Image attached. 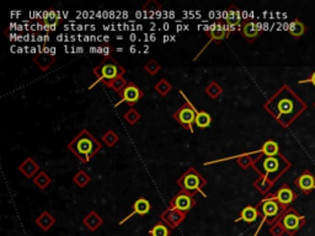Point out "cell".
Wrapping results in <instances>:
<instances>
[{
    "label": "cell",
    "mask_w": 315,
    "mask_h": 236,
    "mask_svg": "<svg viewBox=\"0 0 315 236\" xmlns=\"http://www.w3.org/2000/svg\"><path fill=\"white\" fill-rule=\"evenodd\" d=\"M263 108L283 128H287L304 111L305 105L284 85L263 105Z\"/></svg>",
    "instance_id": "1"
},
{
    "label": "cell",
    "mask_w": 315,
    "mask_h": 236,
    "mask_svg": "<svg viewBox=\"0 0 315 236\" xmlns=\"http://www.w3.org/2000/svg\"><path fill=\"white\" fill-rule=\"evenodd\" d=\"M68 149L78 157L83 164L90 163L92 157L103 149V145L90 133L88 129H83L78 135L68 144Z\"/></svg>",
    "instance_id": "2"
},
{
    "label": "cell",
    "mask_w": 315,
    "mask_h": 236,
    "mask_svg": "<svg viewBox=\"0 0 315 236\" xmlns=\"http://www.w3.org/2000/svg\"><path fill=\"white\" fill-rule=\"evenodd\" d=\"M291 164L282 156L281 154L277 156H265L261 155L258 160L254 163V170L260 175V177H265L268 181L275 184L280 179V176L288 170Z\"/></svg>",
    "instance_id": "3"
},
{
    "label": "cell",
    "mask_w": 315,
    "mask_h": 236,
    "mask_svg": "<svg viewBox=\"0 0 315 236\" xmlns=\"http://www.w3.org/2000/svg\"><path fill=\"white\" fill-rule=\"evenodd\" d=\"M256 208H261L263 218L262 220H261L260 225H259V229L256 230V233H255L254 236L259 235V231L261 230L263 224L267 223L268 225L271 226L272 224H275L276 221L279 220V219L282 217V214L286 212V209H284V208L282 207L277 201H276L275 194H271V196L266 197L265 200H262L258 205H256Z\"/></svg>",
    "instance_id": "4"
},
{
    "label": "cell",
    "mask_w": 315,
    "mask_h": 236,
    "mask_svg": "<svg viewBox=\"0 0 315 236\" xmlns=\"http://www.w3.org/2000/svg\"><path fill=\"white\" fill-rule=\"evenodd\" d=\"M92 73L97 78V83L103 82L104 84H106L112 82L113 79L123 76L126 74V69L121 64H118V62H116L113 58L107 57L92 69Z\"/></svg>",
    "instance_id": "5"
},
{
    "label": "cell",
    "mask_w": 315,
    "mask_h": 236,
    "mask_svg": "<svg viewBox=\"0 0 315 236\" xmlns=\"http://www.w3.org/2000/svg\"><path fill=\"white\" fill-rule=\"evenodd\" d=\"M177 185L181 187V189L193 193H203V188L207 185V180L201 175L194 168H190L186 172L182 173L177 179Z\"/></svg>",
    "instance_id": "6"
},
{
    "label": "cell",
    "mask_w": 315,
    "mask_h": 236,
    "mask_svg": "<svg viewBox=\"0 0 315 236\" xmlns=\"http://www.w3.org/2000/svg\"><path fill=\"white\" fill-rule=\"evenodd\" d=\"M198 111L192 106V103L190 102L189 100H186V102L181 106L180 108H177L175 113H174V119L179 124H181L186 131L193 132V124L194 119H196V116Z\"/></svg>",
    "instance_id": "7"
},
{
    "label": "cell",
    "mask_w": 315,
    "mask_h": 236,
    "mask_svg": "<svg viewBox=\"0 0 315 236\" xmlns=\"http://www.w3.org/2000/svg\"><path fill=\"white\" fill-rule=\"evenodd\" d=\"M196 194L197 193H193V192L181 189L179 193H176L175 196L171 198L170 202H169L168 208H170V209H177L180 210V212H184L187 214V213L196 205L197 202L196 198H194Z\"/></svg>",
    "instance_id": "8"
},
{
    "label": "cell",
    "mask_w": 315,
    "mask_h": 236,
    "mask_svg": "<svg viewBox=\"0 0 315 236\" xmlns=\"http://www.w3.org/2000/svg\"><path fill=\"white\" fill-rule=\"evenodd\" d=\"M279 220L281 221L282 226H283L287 234L294 235V234L302 228L303 224H304V217L298 214L296 210L288 209L282 214V217Z\"/></svg>",
    "instance_id": "9"
},
{
    "label": "cell",
    "mask_w": 315,
    "mask_h": 236,
    "mask_svg": "<svg viewBox=\"0 0 315 236\" xmlns=\"http://www.w3.org/2000/svg\"><path fill=\"white\" fill-rule=\"evenodd\" d=\"M208 37H210V42L207 43V46L210 43H215V45H221L224 39L228 38L230 32H229L228 24H227L226 20H217L215 24L213 25L212 30L207 32ZM206 46V47H207ZM205 47V48H206Z\"/></svg>",
    "instance_id": "10"
},
{
    "label": "cell",
    "mask_w": 315,
    "mask_h": 236,
    "mask_svg": "<svg viewBox=\"0 0 315 236\" xmlns=\"http://www.w3.org/2000/svg\"><path fill=\"white\" fill-rule=\"evenodd\" d=\"M143 96H144V92H143L140 87L137 86L133 82H128V84H127V86L124 87L123 91L120 94V99H121V101H120L118 103L124 102L128 106H131V107H133V106L140 100V99H143Z\"/></svg>",
    "instance_id": "11"
},
{
    "label": "cell",
    "mask_w": 315,
    "mask_h": 236,
    "mask_svg": "<svg viewBox=\"0 0 315 236\" xmlns=\"http://www.w3.org/2000/svg\"><path fill=\"white\" fill-rule=\"evenodd\" d=\"M186 213L180 212L177 209H170V208H166L160 215V219L164 224L169 226L171 230L176 229L177 226L181 225L182 221L186 218Z\"/></svg>",
    "instance_id": "12"
},
{
    "label": "cell",
    "mask_w": 315,
    "mask_h": 236,
    "mask_svg": "<svg viewBox=\"0 0 315 236\" xmlns=\"http://www.w3.org/2000/svg\"><path fill=\"white\" fill-rule=\"evenodd\" d=\"M227 24H228L229 32L234 31H240L242 32V15H240L239 8L236 5H230L228 8V11H227V18H226Z\"/></svg>",
    "instance_id": "13"
},
{
    "label": "cell",
    "mask_w": 315,
    "mask_h": 236,
    "mask_svg": "<svg viewBox=\"0 0 315 236\" xmlns=\"http://www.w3.org/2000/svg\"><path fill=\"white\" fill-rule=\"evenodd\" d=\"M150 209H152V204H150V202L148 200H145V198H143V197H140V198H138V200L136 201V202L133 203V212L131 213V214L128 215V217H126V218L123 219V220L120 221V225H122V224L126 223L128 219H131L133 215L138 214V215H147L148 213L150 212Z\"/></svg>",
    "instance_id": "14"
},
{
    "label": "cell",
    "mask_w": 315,
    "mask_h": 236,
    "mask_svg": "<svg viewBox=\"0 0 315 236\" xmlns=\"http://www.w3.org/2000/svg\"><path fill=\"white\" fill-rule=\"evenodd\" d=\"M275 197H276V201H277V202H279L284 209H287L288 205L296 200V197L297 196H296V193H294V192L292 191L287 185H283L279 191L276 192Z\"/></svg>",
    "instance_id": "15"
},
{
    "label": "cell",
    "mask_w": 315,
    "mask_h": 236,
    "mask_svg": "<svg viewBox=\"0 0 315 236\" xmlns=\"http://www.w3.org/2000/svg\"><path fill=\"white\" fill-rule=\"evenodd\" d=\"M18 171H20L26 179L34 180L35 176L41 170H39L38 164H37L32 157H26V159L20 164V166H18Z\"/></svg>",
    "instance_id": "16"
},
{
    "label": "cell",
    "mask_w": 315,
    "mask_h": 236,
    "mask_svg": "<svg viewBox=\"0 0 315 236\" xmlns=\"http://www.w3.org/2000/svg\"><path fill=\"white\" fill-rule=\"evenodd\" d=\"M296 185L298 188L302 189L304 193H309L310 191L315 189V177L309 171H304L302 175L296 180Z\"/></svg>",
    "instance_id": "17"
},
{
    "label": "cell",
    "mask_w": 315,
    "mask_h": 236,
    "mask_svg": "<svg viewBox=\"0 0 315 236\" xmlns=\"http://www.w3.org/2000/svg\"><path fill=\"white\" fill-rule=\"evenodd\" d=\"M259 217H260L259 208L252 207V205H246V207L240 212L239 218L235 219V223H238V221H245V223L247 224H251L258 220Z\"/></svg>",
    "instance_id": "18"
},
{
    "label": "cell",
    "mask_w": 315,
    "mask_h": 236,
    "mask_svg": "<svg viewBox=\"0 0 315 236\" xmlns=\"http://www.w3.org/2000/svg\"><path fill=\"white\" fill-rule=\"evenodd\" d=\"M55 61H57L55 55L50 54L48 52H41L38 53V54L34 55V62L39 67V69L43 71L48 70Z\"/></svg>",
    "instance_id": "19"
},
{
    "label": "cell",
    "mask_w": 315,
    "mask_h": 236,
    "mask_svg": "<svg viewBox=\"0 0 315 236\" xmlns=\"http://www.w3.org/2000/svg\"><path fill=\"white\" fill-rule=\"evenodd\" d=\"M242 34L249 43H252L260 34V30L254 21H243Z\"/></svg>",
    "instance_id": "20"
},
{
    "label": "cell",
    "mask_w": 315,
    "mask_h": 236,
    "mask_svg": "<svg viewBox=\"0 0 315 236\" xmlns=\"http://www.w3.org/2000/svg\"><path fill=\"white\" fill-rule=\"evenodd\" d=\"M261 155H262V152H261L260 150L256 152L239 155V156H236V164H238L243 170H247L249 168H252V166H254V163L258 160Z\"/></svg>",
    "instance_id": "21"
},
{
    "label": "cell",
    "mask_w": 315,
    "mask_h": 236,
    "mask_svg": "<svg viewBox=\"0 0 315 236\" xmlns=\"http://www.w3.org/2000/svg\"><path fill=\"white\" fill-rule=\"evenodd\" d=\"M83 224H84V226H87V229L89 231H96L97 229L100 228L104 224V219L103 217H100L95 210H91V212L83 219Z\"/></svg>",
    "instance_id": "22"
},
{
    "label": "cell",
    "mask_w": 315,
    "mask_h": 236,
    "mask_svg": "<svg viewBox=\"0 0 315 236\" xmlns=\"http://www.w3.org/2000/svg\"><path fill=\"white\" fill-rule=\"evenodd\" d=\"M54 224L55 219L50 212H42L36 219V225L39 226V229H42L43 231H48Z\"/></svg>",
    "instance_id": "23"
},
{
    "label": "cell",
    "mask_w": 315,
    "mask_h": 236,
    "mask_svg": "<svg viewBox=\"0 0 315 236\" xmlns=\"http://www.w3.org/2000/svg\"><path fill=\"white\" fill-rule=\"evenodd\" d=\"M212 123V117L208 112L206 111H198L194 119V126L200 129H206L210 126Z\"/></svg>",
    "instance_id": "24"
},
{
    "label": "cell",
    "mask_w": 315,
    "mask_h": 236,
    "mask_svg": "<svg viewBox=\"0 0 315 236\" xmlns=\"http://www.w3.org/2000/svg\"><path fill=\"white\" fill-rule=\"evenodd\" d=\"M35 186L38 187L39 189H46L51 184H52V179L45 172V171H39L36 176L34 177Z\"/></svg>",
    "instance_id": "25"
},
{
    "label": "cell",
    "mask_w": 315,
    "mask_h": 236,
    "mask_svg": "<svg viewBox=\"0 0 315 236\" xmlns=\"http://www.w3.org/2000/svg\"><path fill=\"white\" fill-rule=\"evenodd\" d=\"M260 152H262V155H265V156H277V155H280V147L279 144L276 142H273V140H267V142L263 143Z\"/></svg>",
    "instance_id": "26"
},
{
    "label": "cell",
    "mask_w": 315,
    "mask_h": 236,
    "mask_svg": "<svg viewBox=\"0 0 315 236\" xmlns=\"http://www.w3.org/2000/svg\"><path fill=\"white\" fill-rule=\"evenodd\" d=\"M171 231L173 230L166 224H164L163 221H159L152 229H149L148 233H149L150 236H170Z\"/></svg>",
    "instance_id": "27"
},
{
    "label": "cell",
    "mask_w": 315,
    "mask_h": 236,
    "mask_svg": "<svg viewBox=\"0 0 315 236\" xmlns=\"http://www.w3.org/2000/svg\"><path fill=\"white\" fill-rule=\"evenodd\" d=\"M205 92L207 96H210L212 100H217L222 94H223V87L215 82H210L205 89Z\"/></svg>",
    "instance_id": "28"
},
{
    "label": "cell",
    "mask_w": 315,
    "mask_h": 236,
    "mask_svg": "<svg viewBox=\"0 0 315 236\" xmlns=\"http://www.w3.org/2000/svg\"><path fill=\"white\" fill-rule=\"evenodd\" d=\"M127 84H128V82H127L126 79L123 78V76H120V78H116L113 79L112 82L110 83H106V86H108L110 89H112L113 91L117 92L118 95L121 94L122 91H123L124 87L127 86Z\"/></svg>",
    "instance_id": "29"
},
{
    "label": "cell",
    "mask_w": 315,
    "mask_h": 236,
    "mask_svg": "<svg viewBox=\"0 0 315 236\" xmlns=\"http://www.w3.org/2000/svg\"><path fill=\"white\" fill-rule=\"evenodd\" d=\"M305 32V26L302 21H300L299 18H296L292 21V24L289 25V34H292L293 37L298 38V37L303 36Z\"/></svg>",
    "instance_id": "30"
},
{
    "label": "cell",
    "mask_w": 315,
    "mask_h": 236,
    "mask_svg": "<svg viewBox=\"0 0 315 236\" xmlns=\"http://www.w3.org/2000/svg\"><path fill=\"white\" fill-rule=\"evenodd\" d=\"M90 181H91V177L83 170L78 171V172L75 173V176L73 177V182L76 186L80 187V188H84L87 185L90 184Z\"/></svg>",
    "instance_id": "31"
},
{
    "label": "cell",
    "mask_w": 315,
    "mask_h": 236,
    "mask_svg": "<svg viewBox=\"0 0 315 236\" xmlns=\"http://www.w3.org/2000/svg\"><path fill=\"white\" fill-rule=\"evenodd\" d=\"M272 186H273L272 182L268 181V180L265 179V177H259V179L254 182L255 188L258 189V191L262 194L267 193V192L272 188Z\"/></svg>",
    "instance_id": "32"
},
{
    "label": "cell",
    "mask_w": 315,
    "mask_h": 236,
    "mask_svg": "<svg viewBox=\"0 0 315 236\" xmlns=\"http://www.w3.org/2000/svg\"><path fill=\"white\" fill-rule=\"evenodd\" d=\"M154 89L160 96H166V95L173 90V85H171L166 79H161V80H159V82L155 84Z\"/></svg>",
    "instance_id": "33"
},
{
    "label": "cell",
    "mask_w": 315,
    "mask_h": 236,
    "mask_svg": "<svg viewBox=\"0 0 315 236\" xmlns=\"http://www.w3.org/2000/svg\"><path fill=\"white\" fill-rule=\"evenodd\" d=\"M101 139H103V142L105 143L108 148H112L120 142V136H118L112 129H110V131H107L105 134H104Z\"/></svg>",
    "instance_id": "34"
},
{
    "label": "cell",
    "mask_w": 315,
    "mask_h": 236,
    "mask_svg": "<svg viewBox=\"0 0 315 236\" xmlns=\"http://www.w3.org/2000/svg\"><path fill=\"white\" fill-rule=\"evenodd\" d=\"M140 117H142V116H140V113L138 112V111L134 110L133 107L129 108V110L127 111V112L124 113V116H123L124 121H126L128 124H131V126H134V124H136L137 122L140 121Z\"/></svg>",
    "instance_id": "35"
},
{
    "label": "cell",
    "mask_w": 315,
    "mask_h": 236,
    "mask_svg": "<svg viewBox=\"0 0 315 236\" xmlns=\"http://www.w3.org/2000/svg\"><path fill=\"white\" fill-rule=\"evenodd\" d=\"M144 69H145V71H147V73L149 74V75L154 76V75H157V74L159 73V71H160L161 66L159 63H158V62L155 61V59H150V61L148 62V63L144 66Z\"/></svg>",
    "instance_id": "36"
},
{
    "label": "cell",
    "mask_w": 315,
    "mask_h": 236,
    "mask_svg": "<svg viewBox=\"0 0 315 236\" xmlns=\"http://www.w3.org/2000/svg\"><path fill=\"white\" fill-rule=\"evenodd\" d=\"M270 233L272 236H282L284 233H286V230H284V228L282 226L281 221L277 220L275 224H272V225H271Z\"/></svg>",
    "instance_id": "37"
},
{
    "label": "cell",
    "mask_w": 315,
    "mask_h": 236,
    "mask_svg": "<svg viewBox=\"0 0 315 236\" xmlns=\"http://www.w3.org/2000/svg\"><path fill=\"white\" fill-rule=\"evenodd\" d=\"M143 10H145V11H160L161 10V5H160V4H158L157 1H154V0H150L149 3H147L144 6H143Z\"/></svg>",
    "instance_id": "38"
},
{
    "label": "cell",
    "mask_w": 315,
    "mask_h": 236,
    "mask_svg": "<svg viewBox=\"0 0 315 236\" xmlns=\"http://www.w3.org/2000/svg\"><path fill=\"white\" fill-rule=\"evenodd\" d=\"M305 83H312V84L315 86V71L308 79H305V80H302V82H299V84H305Z\"/></svg>",
    "instance_id": "39"
},
{
    "label": "cell",
    "mask_w": 315,
    "mask_h": 236,
    "mask_svg": "<svg viewBox=\"0 0 315 236\" xmlns=\"http://www.w3.org/2000/svg\"><path fill=\"white\" fill-rule=\"evenodd\" d=\"M314 107H315V102H314Z\"/></svg>",
    "instance_id": "40"
}]
</instances>
